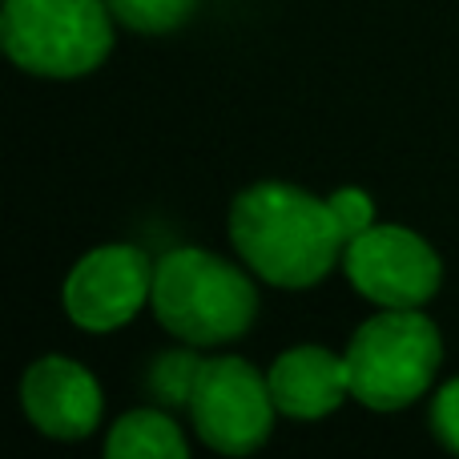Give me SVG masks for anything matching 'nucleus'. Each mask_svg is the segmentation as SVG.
Here are the masks:
<instances>
[{
  "label": "nucleus",
  "instance_id": "nucleus-1",
  "mask_svg": "<svg viewBox=\"0 0 459 459\" xmlns=\"http://www.w3.org/2000/svg\"><path fill=\"white\" fill-rule=\"evenodd\" d=\"M230 242L270 286L302 290L323 282L347 250L331 202L286 182H258L230 206Z\"/></svg>",
  "mask_w": 459,
  "mask_h": 459
},
{
  "label": "nucleus",
  "instance_id": "nucleus-2",
  "mask_svg": "<svg viewBox=\"0 0 459 459\" xmlns=\"http://www.w3.org/2000/svg\"><path fill=\"white\" fill-rule=\"evenodd\" d=\"M150 307L169 334L194 347L234 342L258 318V290L238 266L198 246L169 250L153 270Z\"/></svg>",
  "mask_w": 459,
  "mask_h": 459
},
{
  "label": "nucleus",
  "instance_id": "nucleus-3",
  "mask_svg": "<svg viewBox=\"0 0 459 459\" xmlns=\"http://www.w3.org/2000/svg\"><path fill=\"white\" fill-rule=\"evenodd\" d=\"M0 45L32 77H85L113 48L105 0H4Z\"/></svg>",
  "mask_w": 459,
  "mask_h": 459
},
{
  "label": "nucleus",
  "instance_id": "nucleus-4",
  "mask_svg": "<svg viewBox=\"0 0 459 459\" xmlns=\"http://www.w3.org/2000/svg\"><path fill=\"white\" fill-rule=\"evenodd\" d=\"M444 359V339L420 307H383L347 347L351 395L371 411H399L431 387Z\"/></svg>",
  "mask_w": 459,
  "mask_h": 459
},
{
  "label": "nucleus",
  "instance_id": "nucleus-5",
  "mask_svg": "<svg viewBox=\"0 0 459 459\" xmlns=\"http://www.w3.org/2000/svg\"><path fill=\"white\" fill-rule=\"evenodd\" d=\"M270 379L246 359H202L190 391V415L202 444L218 455H250L274 431Z\"/></svg>",
  "mask_w": 459,
  "mask_h": 459
},
{
  "label": "nucleus",
  "instance_id": "nucleus-6",
  "mask_svg": "<svg viewBox=\"0 0 459 459\" xmlns=\"http://www.w3.org/2000/svg\"><path fill=\"white\" fill-rule=\"evenodd\" d=\"M347 278L375 307H423L444 282L439 254L407 226H371L342 250Z\"/></svg>",
  "mask_w": 459,
  "mask_h": 459
},
{
  "label": "nucleus",
  "instance_id": "nucleus-7",
  "mask_svg": "<svg viewBox=\"0 0 459 459\" xmlns=\"http://www.w3.org/2000/svg\"><path fill=\"white\" fill-rule=\"evenodd\" d=\"M153 262L137 246H97L65 278V315L81 331H117L153 294Z\"/></svg>",
  "mask_w": 459,
  "mask_h": 459
},
{
  "label": "nucleus",
  "instance_id": "nucleus-8",
  "mask_svg": "<svg viewBox=\"0 0 459 459\" xmlns=\"http://www.w3.org/2000/svg\"><path fill=\"white\" fill-rule=\"evenodd\" d=\"M21 407L48 439H85L101 423V383L65 355H45L24 371Z\"/></svg>",
  "mask_w": 459,
  "mask_h": 459
},
{
  "label": "nucleus",
  "instance_id": "nucleus-9",
  "mask_svg": "<svg viewBox=\"0 0 459 459\" xmlns=\"http://www.w3.org/2000/svg\"><path fill=\"white\" fill-rule=\"evenodd\" d=\"M270 395L278 411L290 420H323L351 395L347 355H331L323 347H294L270 367Z\"/></svg>",
  "mask_w": 459,
  "mask_h": 459
},
{
  "label": "nucleus",
  "instance_id": "nucleus-10",
  "mask_svg": "<svg viewBox=\"0 0 459 459\" xmlns=\"http://www.w3.org/2000/svg\"><path fill=\"white\" fill-rule=\"evenodd\" d=\"M186 436L169 415L161 411H129L113 423L109 439H105V455L109 459H186Z\"/></svg>",
  "mask_w": 459,
  "mask_h": 459
},
{
  "label": "nucleus",
  "instance_id": "nucleus-11",
  "mask_svg": "<svg viewBox=\"0 0 459 459\" xmlns=\"http://www.w3.org/2000/svg\"><path fill=\"white\" fill-rule=\"evenodd\" d=\"M113 21L134 32H174L178 24L190 21L198 0H105Z\"/></svg>",
  "mask_w": 459,
  "mask_h": 459
},
{
  "label": "nucleus",
  "instance_id": "nucleus-12",
  "mask_svg": "<svg viewBox=\"0 0 459 459\" xmlns=\"http://www.w3.org/2000/svg\"><path fill=\"white\" fill-rule=\"evenodd\" d=\"M198 367L202 359L194 355H166L153 363L150 371V391H158V399H186L190 403V391H194V379H198Z\"/></svg>",
  "mask_w": 459,
  "mask_h": 459
},
{
  "label": "nucleus",
  "instance_id": "nucleus-13",
  "mask_svg": "<svg viewBox=\"0 0 459 459\" xmlns=\"http://www.w3.org/2000/svg\"><path fill=\"white\" fill-rule=\"evenodd\" d=\"M331 210H334V222H339L342 230V238H359L363 230H371L375 226V206H371V198H367L363 190H339V194H331Z\"/></svg>",
  "mask_w": 459,
  "mask_h": 459
},
{
  "label": "nucleus",
  "instance_id": "nucleus-14",
  "mask_svg": "<svg viewBox=\"0 0 459 459\" xmlns=\"http://www.w3.org/2000/svg\"><path fill=\"white\" fill-rule=\"evenodd\" d=\"M431 428H436L439 444L452 447L459 455V379H452L431 403Z\"/></svg>",
  "mask_w": 459,
  "mask_h": 459
}]
</instances>
